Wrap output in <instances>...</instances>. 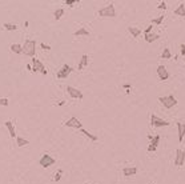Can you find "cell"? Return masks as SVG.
<instances>
[{
	"label": "cell",
	"mask_w": 185,
	"mask_h": 184,
	"mask_svg": "<svg viewBox=\"0 0 185 184\" xmlns=\"http://www.w3.org/2000/svg\"><path fill=\"white\" fill-rule=\"evenodd\" d=\"M23 54L27 55V56H31L33 58L36 54V40H32V39H27L23 44Z\"/></svg>",
	"instance_id": "obj_1"
},
{
	"label": "cell",
	"mask_w": 185,
	"mask_h": 184,
	"mask_svg": "<svg viewBox=\"0 0 185 184\" xmlns=\"http://www.w3.org/2000/svg\"><path fill=\"white\" fill-rule=\"evenodd\" d=\"M158 101H160L165 108H168V109H170V108H173V107L177 105V99H176L173 95L161 96V97H158Z\"/></svg>",
	"instance_id": "obj_2"
},
{
	"label": "cell",
	"mask_w": 185,
	"mask_h": 184,
	"mask_svg": "<svg viewBox=\"0 0 185 184\" xmlns=\"http://www.w3.org/2000/svg\"><path fill=\"white\" fill-rule=\"evenodd\" d=\"M99 15L101 17H115L116 16V9H115V5L113 4H108V5H105V7L100 8L99 9Z\"/></svg>",
	"instance_id": "obj_3"
},
{
	"label": "cell",
	"mask_w": 185,
	"mask_h": 184,
	"mask_svg": "<svg viewBox=\"0 0 185 184\" xmlns=\"http://www.w3.org/2000/svg\"><path fill=\"white\" fill-rule=\"evenodd\" d=\"M55 163H56V159L52 157L51 155H48V153H44V155L40 157V160H39V164H40L41 168H48L51 165H53Z\"/></svg>",
	"instance_id": "obj_4"
},
{
	"label": "cell",
	"mask_w": 185,
	"mask_h": 184,
	"mask_svg": "<svg viewBox=\"0 0 185 184\" xmlns=\"http://www.w3.org/2000/svg\"><path fill=\"white\" fill-rule=\"evenodd\" d=\"M32 72H40V73H43V75H47L48 71L45 69L44 64H43L39 59L32 58Z\"/></svg>",
	"instance_id": "obj_5"
},
{
	"label": "cell",
	"mask_w": 185,
	"mask_h": 184,
	"mask_svg": "<svg viewBox=\"0 0 185 184\" xmlns=\"http://www.w3.org/2000/svg\"><path fill=\"white\" fill-rule=\"evenodd\" d=\"M150 126L152 127H156V128H160V127H168L169 126V122H166V120L161 119V118H158L156 115H150Z\"/></svg>",
	"instance_id": "obj_6"
},
{
	"label": "cell",
	"mask_w": 185,
	"mask_h": 184,
	"mask_svg": "<svg viewBox=\"0 0 185 184\" xmlns=\"http://www.w3.org/2000/svg\"><path fill=\"white\" fill-rule=\"evenodd\" d=\"M185 164V151L176 150V156H174V165L176 167H182Z\"/></svg>",
	"instance_id": "obj_7"
},
{
	"label": "cell",
	"mask_w": 185,
	"mask_h": 184,
	"mask_svg": "<svg viewBox=\"0 0 185 184\" xmlns=\"http://www.w3.org/2000/svg\"><path fill=\"white\" fill-rule=\"evenodd\" d=\"M72 72V68H71L68 64H63V67L57 71L56 73V77L57 79H67V77L69 76V73Z\"/></svg>",
	"instance_id": "obj_8"
},
{
	"label": "cell",
	"mask_w": 185,
	"mask_h": 184,
	"mask_svg": "<svg viewBox=\"0 0 185 184\" xmlns=\"http://www.w3.org/2000/svg\"><path fill=\"white\" fill-rule=\"evenodd\" d=\"M64 126L65 127H71V128H76V130H81L83 128V124H81V122L77 118H75V116H72L71 119H68L65 123H64Z\"/></svg>",
	"instance_id": "obj_9"
},
{
	"label": "cell",
	"mask_w": 185,
	"mask_h": 184,
	"mask_svg": "<svg viewBox=\"0 0 185 184\" xmlns=\"http://www.w3.org/2000/svg\"><path fill=\"white\" fill-rule=\"evenodd\" d=\"M67 92H68V95H69L71 97H73V99H79V100H81L83 97H84V95H83V92L79 91V89L75 88V87H71V85H68V87H67Z\"/></svg>",
	"instance_id": "obj_10"
},
{
	"label": "cell",
	"mask_w": 185,
	"mask_h": 184,
	"mask_svg": "<svg viewBox=\"0 0 185 184\" xmlns=\"http://www.w3.org/2000/svg\"><path fill=\"white\" fill-rule=\"evenodd\" d=\"M157 75H158V79L161 81H165L169 79V72L166 71V68L162 64L157 67Z\"/></svg>",
	"instance_id": "obj_11"
},
{
	"label": "cell",
	"mask_w": 185,
	"mask_h": 184,
	"mask_svg": "<svg viewBox=\"0 0 185 184\" xmlns=\"http://www.w3.org/2000/svg\"><path fill=\"white\" fill-rule=\"evenodd\" d=\"M158 143H160V135H156V136L150 140V144H149V147H148V152H154V151L157 150Z\"/></svg>",
	"instance_id": "obj_12"
},
{
	"label": "cell",
	"mask_w": 185,
	"mask_h": 184,
	"mask_svg": "<svg viewBox=\"0 0 185 184\" xmlns=\"http://www.w3.org/2000/svg\"><path fill=\"white\" fill-rule=\"evenodd\" d=\"M137 173V167H124L123 168V175L125 177H131L133 176V175H136Z\"/></svg>",
	"instance_id": "obj_13"
},
{
	"label": "cell",
	"mask_w": 185,
	"mask_h": 184,
	"mask_svg": "<svg viewBox=\"0 0 185 184\" xmlns=\"http://www.w3.org/2000/svg\"><path fill=\"white\" fill-rule=\"evenodd\" d=\"M4 126H5V128L8 130V132H9V136H11L12 139L16 138V131H15V126H13V123L11 122V120H7V122L4 123Z\"/></svg>",
	"instance_id": "obj_14"
},
{
	"label": "cell",
	"mask_w": 185,
	"mask_h": 184,
	"mask_svg": "<svg viewBox=\"0 0 185 184\" xmlns=\"http://www.w3.org/2000/svg\"><path fill=\"white\" fill-rule=\"evenodd\" d=\"M177 131H178V142L181 143L185 136V124L184 123H177Z\"/></svg>",
	"instance_id": "obj_15"
},
{
	"label": "cell",
	"mask_w": 185,
	"mask_h": 184,
	"mask_svg": "<svg viewBox=\"0 0 185 184\" xmlns=\"http://www.w3.org/2000/svg\"><path fill=\"white\" fill-rule=\"evenodd\" d=\"M88 55H83L81 56V59H80V61H79V65H77V69L80 71V69H83V68H85L87 65H88Z\"/></svg>",
	"instance_id": "obj_16"
},
{
	"label": "cell",
	"mask_w": 185,
	"mask_h": 184,
	"mask_svg": "<svg viewBox=\"0 0 185 184\" xmlns=\"http://www.w3.org/2000/svg\"><path fill=\"white\" fill-rule=\"evenodd\" d=\"M160 38L157 34H153V32H150V34H144V39H145V42L147 43H153L154 40H157Z\"/></svg>",
	"instance_id": "obj_17"
},
{
	"label": "cell",
	"mask_w": 185,
	"mask_h": 184,
	"mask_svg": "<svg viewBox=\"0 0 185 184\" xmlns=\"http://www.w3.org/2000/svg\"><path fill=\"white\" fill-rule=\"evenodd\" d=\"M128 32L132 35V38H139L140 35H141V30L137 27H128Z\"/></svg>",
	"instance_id": "obj_18"
},
{
	"label": "cell",
	"mask_w": 185,
	"mask_h": 184,
	"mask_svg": "<svg viewBox=\"0 0 185 184\" xmlns=\"http://www.w3.org/2000/svg\"><path fill=\"white\" fill-rule=\"evenodd\" d=\"M9 48H11V51L13 54H23V46H21V44L15 43V44H11Z\"/></svg>",
	"instance_id": "obj_19"
},
{
	"label": "cell",
	"mask_w": 185,
	"mask_h": 184,
	"mask_svg": "<svg viewBox=\"0 0 185 184\" xmlns=\"http://www.w3.org/2000/svg\"><path fill=\"white\" fill-rule=\"evenodd\" d=\"M174 15L182 16V17H185V4H184V3H181L177 8H176V9H174Z\"/></svg>",
	"instance_id": "obj_20"
},
{
	"label": "cell",
	"mask_w": 185,
	"mask_h": 184,
	"mask_svg": "<svg viewBox=\"0 0 185 184\" xmlns=\"http://www.w3.org/2000/svg\"><path fill=\"white\" fill-rule=\"evenodd\" d=\"M80 132H81V134H83V135H84L85 138L91 139L92 142H97V139H99V138H97V136H96V135H92V134H91V132H88V131H87V130H84V128H81V130H80Z\"/></svg>",
	"instance_id": "obj_21"
},
{
	"label": "cell",
	"mask_w": 185,
	"mask_h": 184,
	"mask_svg": "<svg viewBox=\"0 0 185 184\" xmlns=\"http://www.w3.org/2000/svg\"><path fill=\"white\" fill-rule=\"evenodd\" d=\"M29 144V142H28L27 139L21 138V136H16V146L17 147H25Z\"/></svg>",
	"instance_id": "obj_22"
},
{
	"label": "cell",
	"mask_w": 185,
	"mask_h": 184,
	"mask_svg": "<svg viewBox=\"0 0 185 184\" xmlns=\"http://www.w3.org/2000/svg\"><path fill=\"white\" fill-rule=\"evenodd\" d=\"M89 35V31L88 30H85V28H79L77 31H75V34H73V36H88Z\"/></svg>",
	"instance_id": "obj_23"
},
{
	"label": "cell",
	"mask_w": 185,
	"mask_h": 184,
	"mask_svg": "<svg viewBox=\"0 0 185 184\" xmlns=\"http://www.w3.org/2000/svg\"><path fill=\"white\" fill-rule=\"evenodd\" d=\"M3 28L4 30H7V31H16L17 30V26L13 23H4L3 24Z\"/></svg>",
	"instance_id": "obj_24"
},
{
	"label": "cell",
	"mask_w": 185,
	"mask_h": 184,
	"mask_svg": "<svg viewBox=\"0 0 185 184\" xmlns=\"http://www.w3.org/2000/svg\"><path fill=\"white\" fill-rule=\"evenodd\" d=\"M161 58L165 59V60H169V59L172 58V54H170L169 48H164V51H162V54H161Z\"/></svg>",
	"instance_id": "obj_25"
},
{
	"label": "cell",
	"mask_w": 185,
	"mask_h": 184,
	"mask_svg": "<svg viewBox=\"0 0 185 184\" xmlns=\"http://www.w3.org/2000/svg\"><path fill=\"white\" fill-rule=\"evenodd\" d=\"M64 15V9L63 8H59V9H56V11L53 12V17L56 20H59V19H61V16Z\"/></svg>",
	"instance_id": "obj_26"
},
{
	"label": "cell",
	"mask_w": 185,
	"mask_h": 184,
	"mask_svg": "<svg viewBox=\"0 0 185 184\" xmlns=\"http://www.w3.org/2000/svg\"><path fill=\"white\" fill-rule=\"evenodd\" d=\"M164 19H165V16L161 15V16H158L157 19H152V23L153 24H157V26H160V24L164 21Z\"/></svg>",
	"instance_id": "obj_27"
},
{
	"label": "cell",
	"mask_w": 185,
	"mask_h": 184,
	"mask_svg": "<svg viewBox=\"0 0 185 184\" xmlns=\"http://www.w3.org/2000/svg\"><path fill=\"white\" fill-rule=\"evenodd\" d=\"M61 175H63V169H57V172L55 173L53 176V181H59L61 179Z\"/></svg>",
	"instance_id": "obj_28"
},
{
	"label": "cell",
	"mask_w": 185,
	"mask_h": 184,
	"mask_svg": "<svg viewBox=\"0 0 185 184\" xmlns=\"http://www.w3.org/2000/svg\"><path fill=\"white\" fill-rule=\"evenodd\" d=\"M8 104H9L8 99H5V97H0V105H4V107H7Z\"/></svg>",
	"instance_id": "obj_29"
},
{
	"label": "cell",
	"mask_w": 185,
	"mask_h": 184,
	"mask_svg": "<svg viewBox=\"0 0 185 184\" xmlns=\"http://www.w3.org/2000/svg\"><path fill=\"white\" fill-rule=\"evenodd\" d=\"M158 9H164V11H165V9H166V3H165V1H161V3H160V4H158Z\"/></svg>",
	"instance_id": "obj_30"
},
{
	"label": "cell",
	"mask_w": 185,
	"mask_h": 184,
	"mask_svg": "<svg viewBox=\"0 0 185 184\" xmlns=\"http://www.w3.org/2000/svg\"><path fill=\"white\" fill-rule=\"evenodd\" d=\"M180 55L185 56V44H180Z\"/></svg>",
	"instance_id": "obj_31"
},
{
	"label": "cell",
	"mask_w": 185,
	"mask_h": 184,
	"mask_svg": "<svg viewBox=\"0 0 185 184\" xmlns=\"http://www.w3.org/2000/svg\"><path fill=\"white\" fill-rule=\"evenodd\" d=\"M40 47H41L43 50H45V51H49V50H51V46L45 44V43H41V44H40Z\"/></svg>",
	"instance_id": "obj_32"
},
{
	"label": "cell",
	"mask_w": 185,
	"mask_h": 184,
	"mask_svg": "<svg viewBox=\"0 0 185 184\" xmlns=\"http://www.w3.org/2000/svg\"><path fill=\"white\" fill-rule=\"evenodd\" d=\"M75 3H77V0H65V4L67 5H69V7L71 5H73Z\"/></svg>",
	"instance_id": "obj_33"
},
{
	"label": "cell",
	"mask_w": 185,
	"mask_h": 184,
	"mask_svg": "<svg viewBox=\"0 0 185 184\" xmlns=\"http://www.w3.org/2000/svg\"><path fill=\"white\" fill-rule=\"evenodd\" d=\"M152 24H150V26H148L147 28H145V31H144V34H150V32H152Z\"/></svg>",
	"instance_id": "obj_34"
},
{
	"label": "cell",
	"mask_w": 185,
	"mask_h": 184,
	"mask_svg": "<svg viewBox=\"0 0 185 184\" xmlns=\"http://www.w3.org/2000/svg\"><path fill=\"white\" fill-rule=\"evenodd\" d=\"M123 87H124V88H127V89H129V88H131V84H124Z\"/></svg>",
	"instance_id": "obj_35"
},
{
	"label": "cell",
	"mask_w": 185,
	"mask_h": 184,
	"mask_svg": "<svg viewBox=\"0 0 185 184\" xmlns=\"http://www.w3.org/2000/svg\"><path fill=\"white\" fill-rule=\"evenodd\" d=\"M27 68L29 69V71H32V64H27Z\"/></svg>",
	"instance_id": "obj_36"
},
{
	"label": "cell",
	"mask_w": 185,
	"mask_h": 184,
	"mask_svg": "<svg viewBox=\"0 0 185 184\" xmlns=\"http://www.w3.org/2000/svg\"><path fill=\"white\" fill-rule=\"evenodd\" d=\"M64 103H65V101H64V100H61V101H59V105H63V104H64Z\"/></svg>",
	"instance_id": "obj_37"
},
{
	"label": "cell",
	"mask_w": 185,
	"mask_h": 184,
	"mask_svg": "<svg viewBox=\"0 0 185 184\" xmlns=\"http://www.w3.org/2000/svg\"><path fill=\"white\" fill-rule=\"evenodd\" d=\"M153 184H154V183H153Z\"/></svg>",
	"instance_id": "obj_38"
}]
</instances>
